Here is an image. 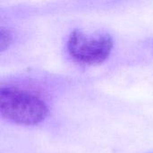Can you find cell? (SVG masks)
<instances>
[{"mask_svg": "<svg viewBox=\"0 0 153 153\" xmlns=\"http://www.w3.org/2000/svg\"><path fill=\"white\" fill-rule=\"evenodd\" d=\"M114 47L108 34L89 35L82 30L71 32L67 41V50L74 60L82 65H95L105 62Z\"/></svg>", "mask_w": 153, "mask_h": 153, "instance_id": "2", "label": "cell"}, {"mask_svg": "<svg viewBox=\"0 0 153 153\" xmlns=\"http://www.w3.org/2000/svg\"><path fill=\"white\" fill-rule=\"evenodd\" d=\"M13 42V34L10 30L4 27L1 28L0 31V49L2 52L6 50Z\"/></svg>", "mask_w": 153, "mask_h": 153, "instance_id": "3", "label": "cell"}, {"mask_svg": "<svg viewBox=\"0 0 153 153\" xmlns=\"http://www.w3.org/2000/svg\"><path fill=\"white\" fill-rule=\"evenodd\" d=\"M48 107L37 94L17 87H2L0 90L1 116L21 126H36L48 115Z\"/></svg>", "mask_w": 153, "mask_h": 153, "instance_id": "1", "label": "cell"}]
</instances>
